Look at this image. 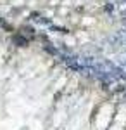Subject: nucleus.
<instances>
[{
  "label": "nucleus",
  "mask_w": 126,
  "mask_h": 130,
  "mask_svg": "<svg viewBox=\"0 0 126 130\" xmlns=\"http://www.w3.org/2000/svg\"><path fill=\"white\" fill-rule=\"evenodd\" d=\"M14 42H16L17 45H21V47H24V45H28V40H26V38H23L21 35H16V37H14Z\"/></svg>",
  "instance_id": "1"
}]
</instances>
